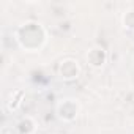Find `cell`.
Masks as SVG:
<instances>
[{"mask_svg":"<svg viewBox=\"0 0 134 134\" xmlns=\"http://www.w3.org/2000/svg\"><path fill=\"white\" fill-rule=\"evenodd\" d=\"M81 74V66L76 60H65L62 65H60V76L65 79V81H73L76 79L77 76Z\"/></svg>","mask_w":134,"mask_h":134,"instance_id":"3","label":"cell"},{"mask_svg":"<svg viewBox=\"0 0 134 134\" xmlns=\"http://www.w3.org/2000/svg\"><path fill=\"white\" fill-rule=\"evenodd\" d=\"M123 24H125V27L134 30V11H128L123 16Z\"/></svg>","mask_w":134,"mask_h":134,"instance_id":"6","label":"cell"},{"mask_svg":"<svg viewBox=\"0 0 134 134\" xmlns=\"http://www.w3.org/2000/svg\"><path fill=\"white\" fill-rule=\"evenodd\" d=\"M87 60H88V63L93 66V68H101V66L104 65V62H106V52H104V49L103 47H93L88 52Z\"/></svg>","mask_w":134,"mask_h":134,"instance_id":"4","label":"cell"},{"mask_svg":"<svg viewBox=\"0 0 134 134\" xmlns=\"http://www.w3.org/2000/svg\"><path fill=\"white\" fill-rule=\"evenodd\" d=\"M35 129H36V125H35V121H33L30 117L22 118V120L18 123V126H16L18 134H33Z\"/></svg>","mask_w":134,"mask_h":134,"instance_id":"5","label":"cell"},{"mask_svg":"<svg viewBox=\"0 0 134 134\" xmlns=\"http://www.w3.org/2000/svg\"><path fill=\"white\" fill-rule=\"evenodd\" d=\"M16 38H18V43L21 44V47H24L25 51H36L44 43L46 35L40 24L27 22L18 29Z\"/></svg>","mask_w":134,"mask_h":134,"instance_id":"1","label":"cell"},{"mask_svg":"<svg viewBox=\"0 0 134 134\" xmlns=\"http://www.w3.org/2000/svg\"><path fill=\"white\" fill-rule=\"evenodd\" d=\"M2 134H18V131H16V129H13V128L5 126V128L2 129Z\"/></svg>","mask_w":134,"mask_h":134,"instance_id":"7","label":"cell"},{"mask_svg":"<svg viewBox=\"0 0 134 134\" xmlns=\"http://www.w3.org/2000/svg\"><path fill=\"white\" fill-rule=\"evenodd\" d=\"M57 114L65 121H73L79 114V104L74 99H63L57 106Z\"/></svg>","mask_w":134,"mask_h":134,"instance_id":"2","label":"cell"}]
</instances>
